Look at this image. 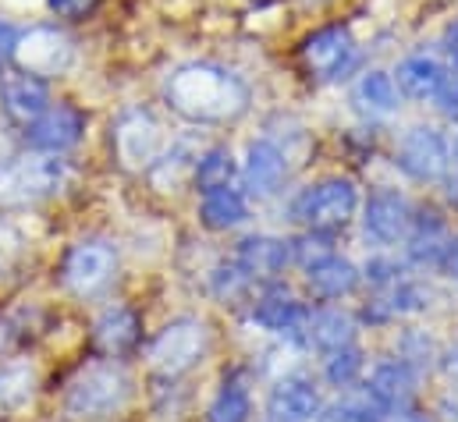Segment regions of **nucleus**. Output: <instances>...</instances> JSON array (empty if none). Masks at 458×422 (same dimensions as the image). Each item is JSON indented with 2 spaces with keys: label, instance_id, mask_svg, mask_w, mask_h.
Returning a JSON list of instances; mask_svg holds the SVG:
<instances>
[{
  "label": "nucleus",
  "instance_id": "1",
  "mask_svg": "<svg viewBox=\"0 0 458 422\" xmlns=\"http://www.w3.org/2000/svg\"><path fill=\"white\" fill-rule=\"evenodd\" d=\"M167 104L199 124L234 121L249 106V89L238 75L217 64H185L167 82Z\"/></svg>",
  "mask_w": 458,
  "mask_h": 422
},
{
  "label": "nucleus",
  "instance_id": "2",
  "mask_svg": "<svg viewBox=\"0 0 458 422\" xmlns=\"http://www.w3.org/2000/svg\"><path fill=\"white\" fill-rule=\"evenodd\" d=\"M131 394V380L117 362L86 366L64 391V412L72 419H104L117 412Z\"/></svg>",
  "mask_w": 458,
  "mask_h": 422
},
{
  "label": "nucleus",
  "instance_id": "3",
  "mask_svg": "<svg viewBox=\"0 0 458 422\" xmlns=\"http://www.w3.org/2000/svg\"><path fill=\"white\" fill-rule=\"evenodd\" d=\"M68 160L57 153L47 156H25L0 171V207H32L39 199H50L68 181Z\"/></svg>",
  "mask_w": 458,
  "mask_h": 422
},
{
  "label": "nucleus",
  "instance_id": "4",
  "mask_svg": "<svg viewBox=\"0 0 458 422\" xmlns=\"http://www.w3.org/2000/svg\"><path fill=\"white\" fill-rule=\"evenodd\" d=\"M359 210V189L348 178H327L292 199V220L306 231H338Z\"/></svg>",
  "mask_w": 458,
  "mask_h": 422
},
{
  "label": "nucleus",
  "instance_id": "5",
  "mask_svg": "<svg viewBox=\"0 0 458 422\" xmlns=\"http://www.w3.org/2000/svg\"><path fill=\"white\" fill-rule=\"evenodd\" d=\"M207 344H210V337H207V326L199 319H174L153 337L149 366L164 376H182L203 362Z\"/></svg>",
  "mask_w": 458,
  "mask_h": 422
},
{
  "label": "nucleus",
  "instance_id": "6",
  "mask_svg": "<svg viewBox=\"0 0 458 422\" xmlns=\"http://www.w3.org/2000/svg\"><path fill=\"white\" fill-rule=\"evenodd\" d=\"M448 160H452V149H448L445 135L430 124L409 128L394 153L398 171L409 174L412 181H441L448 174Z\"/></svg>",
  "mask_w": 458,
  "mask_h": 422
},
{
  "label": "nucleus",
  "instance_id": "7",
  "mask_svg": "<svg viewBox=\"0 0 458 422\" xmlns=\"http://www.w3.org/2000/svg\"><path fill=\"white\" fill-rule=\"evenodd\" d=\"M117 270V256L107 241H79L68 256H64V266H61V281L72 295L79 299H89V295H100Z\"/></svg>",
  "mask_w": 458,
  "mask_h": 422
},
{
  "label": "nucleus",
  "instance_id": "8",
  "mask_svg": "<svg viewBox=\"0 0 458 422\" xmlns=\"http://www.w3.org/2000/svg\"><path fill=\"white\" fill-rule=\"evenodd\" d=\"M14 61L21 64L25 75L50 79V75H61L72 64V43H68L64 32H57L50 25H39V29H29L25 36H18Z\"/></svg>",
  "mask_w": 458,
  "mask_h": 422
},
{
  "label": "nucleus",
  "instance_id": "9",
  "mask_svg": "<svg viewBox=\"0 0 458 422\" xmlns=\"http://www.w3.org/2000/svg\"><path fill=\"white\" fill-rule=\"evenodd\" d=\"M302 61L324 82L342 79L344 72L355 64V39H352V32L344 25H327V29L313 32L302 43Z\"/></svg>",
  "mask_w": 458,
  "mask_h": 422
},
{
  "label": "nucleus",
  "instance_id": "10",
  "mask_svg": "<svg viewBox=\"0 0 458 422\" xmlns=\"http://www.w3.org/2000/svg\"><path fill=\"white\" fill-rule=\"evenodd\" d=\"M362 391L373 398V405L384 416H398L416 398V369L405 359H387V362L373 366V373H369Z\"/></svg>",
  "mask_w": 458,
  "mask_h": 422
},
{
  "label": "nucleus",
  "instance_id": "11",
  "mask_svg": "<svg viewBox=\"0 0 458 422\" xmlns=\"http://www.w3.org/2000/svg\"><path fill=\"white\" fill-rule=\"evenodd\" d=\"M117 142V156L124 160V167H153L164 153V131L160 124L146 114V110H135L128 117H121L114 131Z\"/></svg>",
  "mask_w": 458,
  "mask_h": 422
},
{
  "label": "nucleus",
  "instance_id": "12",
  "mask_svg": "<svg viewBox=\"0 0 458 422\" xmlns=\"http://www.w3.org/2000/svg\"><path fill=\"white\" fill-rule=\"evenodd\" d=\"M362 227L377 245H394L402 238H409L412 227V207L405 196H398L394 189H380L369 196L366 213H362Z\"/></svg>",
  "mask_w": 458,
  "mask_h": 422
},
{
  "label": "nucleus",
  "instance_id": "13",
  "mask_svg": "<svg viewBox=\"0 0 458 422\" xmlns=\"http://www.w3.org/2000/svg\"><path fill=\"white\" fill-rule=\"evenodd\" d=\"M288 178V156L281 146H274L270 139H256L245 149V167H242V181L245 192L256 199L274 196Z\"/></svg>",
  "mask_w": 458,
  "mask_h": 422
},
{
  "label": "nucleus",
  "instance_id": "14",
  "mask_svg": "<svg viewBox=\"0 0 458 422\" xmlns=\"http://www.w3.org/2000/svg\"><path fill=\"white\" fill-rule=\"evenodd\" d=\"M270 422H313L320 416V394L306 376H284L267 394Z\"/></svg>",
  "mask_w": 458,
  "mask_h": 422
},
{
  "label": "nucleus",
  "instance_id": "15",
  "mask_svg": "<svg viewBox=\"0 0 458 422\" xmlns=\"http://www.w3.org/2000/svg\"><path fill=\"white\" fill-rule=\"evenodd\" d=\"M82 114L75 106H47L29 124V142L43 153H64L82 139Z\"/></svg>",
  "mask_w": 458,
  "mask_h": 422
},
{
  "label": "nucleus",
  "instance_id": "16",
  "mask_svg": "<svg viewBox=\"0 0 458 422\" xmlns=\"http://www.w3.org/2000/svg\"><path fill=\"white\" fill-rule=\"evenodd\" d=\"M288 263H292V249H288V241L270 238V234L242 238V241H238V252H234V266H238L249 281L277 277Z\"/></svg>",
  "mask_w": 458,
  "mask_h": 422
},
{
  "label": "nucleus",
  "instance_id": "17",
  "mask_svg": "<svg viewBox=\"0 0 458 422\" xmlns=\"http://www.w3.org/2000/svg\"><path fill=\"white\" fill-rule=\"evenodd\" d=\"M139 333H142V323L124 306L104 309L100 319L93 323V344H97V351H104L111 359H121L124 351H131L139 344Z\"/></svg>",
  "mask_w": 458,
  "mask_h": 422
},
{
  "label": "nucleus",
  "instance_id": "18",
  "mask_svg": "<svg viewBox=\"0 0 458 422\" xmlns=\"http://www.w3.org/2000/svg\"><path fill=\"white\" fill-rule=\"evenodd\" d=\"M0 104H4L11 121L32 124L50 106V93L36 75H14V79L0 82Z\"/></svg>",
  "mask_w": 458,
  "mask_h": 422
},
{
  "label": "nucleus",
  "instance_id": "19",
  "mask_svg": "<svg viewBox=\"0 0 458 422\" xmlns=\"http://www.w3.org/2000/svg\"><path fill=\"white\" fill-rule=\"evenodd\" d=\"M445 82H448L445 68H441L434 57H423V54L405 57V61L398 64V72H394V86H398L409 100H420V104L437 100V93H441Z\"/></svg>",
  "mask_w": 458,
  "mask_h": 422
},
{
  "label": "nucleus",
  "instance_id": "20",
  "mask_svg": "<svg viewBox=\"0 0 458 422\" xmlns=\"http://www.w3.org/2000/svg\"><path fill=\"white\" fill-rule=\"evenodd\" d=\"M306 288L324 302H338L359 288V266L342 259V256H327L306 270Z\"/></svg>",
  "mask_w": 458,
  "mask_h": 422
},
{
  "label": "nucleus",
  "instance_id": "21",
  "mask_svg": "<svg viewBox=\"0 0 458 422\" xmlns=\"http://www.w3.org/2000/svg\"><path fill=\"white\" fill-rule=\"evenodd\" d=\"M306 319H310V309L302 302H295L292 295H284V291L263 295L252 309V323H259L270 333H302Z\"/></svg>",
  "mask_w": 458,
  "mask_h": 422
},
{
  "label": "nucleus",
  "instance_id": "22",
  "mask_svg": "<svg viewBox=\"0 0 458 422\" xmlns=\"http://www.w3.org/2000/svg\"><path fill=\"white\" fill-rule=\"evenodd\" d=\"M352 104L369 117H387L398 110V86L387 72H366L359 75V82L352 86Z\"/></svg>",
  "mask_w": 458,
  "mask_h": 422
},
{
  "label": "nucleus",
  "instance_id": "23",
  "mask_svg": "<svg viewBox=\"0 0 458 422\" xmlns=\"http://www.w3.org/2000/svg\"><path fill=\"white\" fill-rule=\"evenodd\" d=\"M306 337L317 351H335V348H344V344H355V323L348 313H338V309H320V313H310L306 319Z\"/></svg>",
  "mask_w": 458,
  "mask_h": 422
},
{
  "label": "nucleus",
  "instance_id": "24",
  "mask_svg": "<svg viewBox=\"0 0 458 422\" xmlns=\"http://www.w3.org/2000/svg\"><path fill=\"white\" fill-rule=\"evenodd\" d=\"M249 216L245 199L234 192V189H217V192H207L203 203H199V220L210 227V231H231L238 227L242 220Z\"/></svg>",
  "mask_w": 458,
  "mask_h": 422
},
{
  "label": "nucleus",
  "instance_id": "25",
  "mask_svg": "<svg viewBox=\"0 0 458 422\" xmlns=\"http://www.w3.org/2000/svg\"><path fill=\"white\" fill-rule=\"evenodd\" d=\"M39 373L29 362H4L0 366V412H14L21 409L32 394H36Z\"/></svg>",
  "mask_w": 458,
  "mask_h": 422
},
{
  "label": "nucleus",
  "instance_id": "26",
  "mask_svg": "<svg viewBox=\"0 0 458 422\" xmlns=\"http://www.w3.org/2000/svg\"><path fill=\"white\" fill-rule=\"evenodd\" d=\"M234 156H231L225 146L217 149H207L199 160H196V189L207 196V192H217V189H228L234 181Z\"/></svg>",
  "mask_w": 458,
  "mask_h": 422
},
{
  "label": "nucleus",
  "instance_id": "27",
  "mask_svg": "<svg viewBox=\"0 0 458 422\" xmlns=\"http://www.w3.org/2000/svg\"><path fill=\"white\" fill-rule=\"evenodd\" d=\"M249 416H252V401L238 380H228L207 409V422H249Z\"/></svg>",
  "mask_w": 458,
  "mask_h": 422
},
{
  "label": "nucleus",
  "instance_id": "28",
  "mask_svg": "<svg viewBox=\"0 0 458 422\" xmlns=\"http://www.w3.org/2000/svg\"><path fill=\"white\" fill-rule=\"evenodd\" d=\"M317 422H384V412L373 405L366 391H359L344 401H335L331 409H320Z\"/></svg>",
  "mask_w": 458,
  "mask_h": 422
},
{
  "label": "nucleus",
  "instance_id": "29",
  "mask_svg": "<svg viewBox=\"0 0 458 422\" xmlns=\"http://www.w3.org/2000/svg\"><path fill=\"white\" fill-rule=\"evenodd\" d=\"M359 373H362V351L355 344H344L324 355V376L335 384V387H352L359 384Z\"/></svg>",
  "mask_w": 458,
  "mask_h": 422
},
{
  "label": "nucleus",
  "instance_id": "30",
  "mask_svg": "<svg viewBox=\"0 0 458 422\" xmlns=\"http://www.w3.org/2000/svg\"><path fill=\"white\" fill-rule=\"evenodd\" d=\"M288 249H292V263H299L302 270H310V266H317L320 259L335 256V249H331V234H327V231H306L302 238L288 241Z\"/></svg>",
  "mask_w": 458,
  "mask_h": 422
},
{
  "label": "nucleus",
  "instance_id": "31",
  "mask_svg": "<svg viewBox=\"0 0 458 422\" xmlns=\"http://www.w3.org/2000/svg\"><path fill=\"white\" fill-rule=\"evenodd\" d=\"M25 259V238L14 224L0 220V281H7Z\"/></svg>",
  "mask_w": 458,
  "mask_h": 422
},
{
  "label": "nucleus",
  "instance_id": "32",
  "mask_svg": "<svg viewBox=\"0 0 458 422\" xmlns=\"http://www.w3.org/2000/svg\"><path fill=\"white\" fill-rule=\"evenodd\" d=\"M245 284H249V277L238 270V266H221L217 274H214V291L221 295V299H231V295H238V291H245Z\"/></svg>",
  "mask_w": 458,
  "mask_h": 422
},
{
  "label": "nucleus",
  "instance_id": "33",
  "mask_svg": "<svg viewBox=\"0 0 458 422\" xmlns=\"http://www.w3.org/2000/svg\"><path fill=\"white\" fill-rule=\"evenodd\" d=\"M434 104L441 106V114H445L448 121H455L458 124V79H448V82L441 86V93H437Z\"/></svg>",
  "mask_w": 458,
  "mask_h": 422
},
{
  "label": "nucleus",
  "instance_id": "34",
  "mask_svg": "<svg viewBox=\"0 0 458 422\" xmlns=\"http://www.w3.org/2000/svg\"><path fill=\"white\" fill-rule=\"evenodd\" d=\"M366 277L373 281V284H394L398 277H394V263H387V259H369L366 263Z\"/></svg>",
  "mask_w": 458,
  "mask_h": 422
},
{
  "label": "nucleus",
  "instance_id": "35",
  "mask_svg": "<svg viewBox=\"0 0 458 422\" xmlns=\"http://www.w3.org/2000/svg\"><path fill=\"white\" fill-rule=\"evenodd\" d=\"M14 46H18V29L7 18H0V61L14 57Z\"/></svg>",
  "mask_w": 458,
  "mask_h": 422
},
{
  "label": "nucleus",
  "instance_id": "36",
  "mask_svg": "<svg viewBox=\"0 0 458 422\" xmlns=\"http://www.w3.org/2000/svg\"><path fill=\"white\" fill-rule=\"evenodd\" d=\"M452 281H458V234L455 238H448V245H445V256H441V263H437Z\"/></svg>",
  "mask_w": 458,
  "mask_h": 422
},
{
  "label": "nucleus",
  "instance_id": "37",
  "mask_svg": "<svg viewBox=\"0 0 458 422\" xmlns=\"http://www.w3.org/2000/svg\"><path fill=\"white\" fill-rule=\"evenodd\" d=\"M54 4V11L57 14H64V18H75V14H86L97 0H50Z\"/></svg>",
  "mask_w": 458,
  "mask_h": 422
},
{
  "label": "nucleus",
  "instance_id": "38",
  "mask_svg": "<svg viewBox=\"0 0 458 422\" xmlns=\"http://www.w3.org/2000/svg\"><path fill=\"white\" fill-rule=\"evenodd\" d=\"M14 337H18V333H14V326H11L7 319H0V355H4V351H11Z\"/></svg>",
  "mask_w": 458,
  "mask_h": 422
},
{
  "label": "nucleus",
  "instance_id": "39",
  "mask_svg": "<svg viewBox=\"0 0 458 422\" xmlns=\"http://www.w3.org/2000/svg\"><path fill=\"white\" fill-rule=\"evenodd\" d=\"M445 50H448V54L458 61V21L448 29V32H445Z\"/></svg>",
  "mask_w": 458,
  "mask_h": 422
},
{
  "label": "nucleus",
  "instance_id": "40",
  "mask_svg": "<svg viewBox=\"0 0 458 422\" xmlns=\"http://www.w3.org/2000/svg\"><path fill=\"white\" fill-rule=\"evenodd\" d=\"M4 160H11V135L4 131V124H0V164Z\"/></svg>",
  "mask_w": 458,
  "mask_h": 422
},
{
  "label": "nucleus",
  "instance_id": "41",
  "mask_svg": "<svg viewBox=\"0 0 458 422\" xmlns=\"http://www.w3.org/2000/svg\"><path fill=\"white\" fill-rule=\"evenodd\" d=\"M394 422H430L427 416H420V412H412V409H405V412H398Z\"/></svg>",
  "mask_w": 458,
  "mask_h": 422
},
{
  "label": "nucleus",
  "instance_id": "42",
  "mask_svg": "<svg viewBox=\"0 0 458 422\" xmlns=\"http://www.w3.org/2000/svg\"><path fill=\"white\" fill-rule=\"evenodd\" d=\"M448 199H452V207H458V178L448 181Z\"/></svg>",
  "mask_w": 458,
  "mask_h": 422
},
{
  "label": "nucleus",
  "instance_id": "43",
  "mask_svg": "<svg viewBox=\"0 0 458 422\" xmlns=\"http://www.w3.org/2000/svg\"><path fill=\"white\" fill-rule=\"evenodd\" d=\"M455 79H458V61H455Z\"/></svg>",
  "mask_w": 458,
  "mask_h": 422
},
{
  "label": "nucleus",
  "instance_id": "44",
  "mask_svg": "<svg viewBox=\"0 0 458 422\" xmlns=\"http://www.w3.org/2000/svg\"><path fill=\"white\" fill-rule=\"evenodd\" d=\"M455 160H458V142H455Z\"/></svg>",
  "mask_w": 458,
  "mask_h": 422
}]
</instances>
